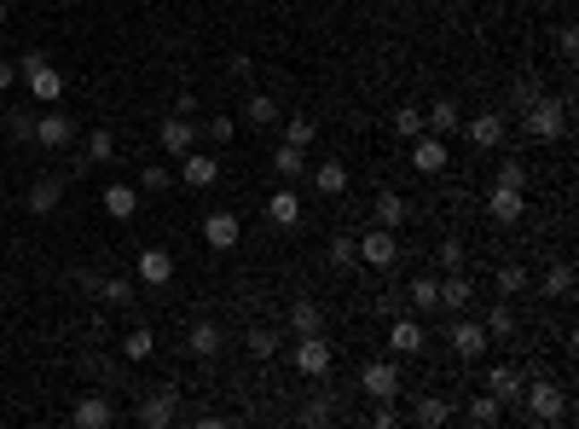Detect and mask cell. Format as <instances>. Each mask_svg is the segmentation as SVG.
Returning a JSON list of instances; mask_svg holds the SVG:
<instances>
[{"mask_svg": "<svg viewBox=\"0 0 579 429\" xmlns=\"http://www.w3.org/2000/svg\"><path fill=\"white\" fill-rule=\"evenodd\" d=\"M522 128L533 133V140H562V133H568V99H550V93H539V99L522 110Z\"/></svg>", "mask_w": 579, "mask_h": 429, "instance_id": "obj_1", "label": "cell"}, {"mask_svg": "<svg viewBox=\"0 0 579 429\" xmlns=\"http://www.w3.org/2000/svg\"><path fill=\"white\" fill-rule=\"evenodd\" d=\"M522 395H527V418H533V424H562V418H568V395H562L557 383H545L539 372L527 377Z\"/></svg>", "mask_w": 579, "mask_h": 429, "instance_id": "obj_2", "label": "cell"}, {"mask_svg": "<svg viewBox=\"0 0 579 429\" xmlns=\"http://www.w3.org/2000/svg\"><path fill=\"white\" fill-rule=\"evenodd\" d=\"M18 82H23V88H30V93H35V99H41V105H58V99H64V76H58V70L47 64L41 53L18 58Z\"/></svg>", "mask_w": 579, "mask_h": 429, "instance_id": "obj_3", "label": "cell"}, {"mask_svg": "<svg viewBox=\"0 0 579 429\" xmlns=\"http://www.w3.org/2000/svg\"><path fill=\"white\" fill-rule=\"evenodd\" d=\"M330 365H336V354H330V342L319 337V330H313V337H295V372H302V377L325 383V377H330Z\"/></svg>", "mask_w": 579, "mask_h": 429, "instance_id": "obj_4", "label": "cell"}, {"mask_svg": "<svg viewBox=\"0 0 579 429\" xmlns=\"http://www.w3.org/2000/svg\"><path fill=\"white\" fill-rule=\"evenodd\" d=\"M30 140L41 145V151H64V145H76V122L64 116V110H41L30 128Z\"/></svg>", "mask_w": 579, "mask_h": 429, "instance_id": "obj_5", "label": "cell"}, {"mask_svg": "<svg viewBox=\"0 0 579 429\" xmlns=\"http://www.w3.org/2000/svg\"><path fill=\"white\" fill-rule=\"evenodd\" d=\"M175 412H180V389L163 383V389H151V395L140 400V412H133V418H140L145 429H168V424H175Z\"/></svg>", "mask_w": 579, "mask_h": 429, "instance_id": "obj_6", "label": "cell"}, {"mask_svg": "<svg viewBox=\"0 0 579 429\" xmlns=\"http://www.w3.org/2000/svg\"><path fill=\"white\" fill-rule=\"evenodd\" d=\"M360 262L383 273V267H394V262H400V238H394L388 227H371V232H360Z\"/></svg>", "mask_w": 579, "mask_h": 429, "instance_id": "obj_7", "label": "cell"}, {"mask_svg": "<svg viewBox=\"0 0 579 429\" xmlns=\"http://www.w3.org/2000/svg\"><path fill=\"white\" fill-rule=\"evenodd\" d=\"M360 395H371V400H394V395H400V365H394V360H371V365H360Z\"/></svg>", "mask_w": 579, "mask_h": 429, "instance_id": "obj_8", "label": "cell"}, {"mask_svg": "<svg viewBox=\"0 0 579 429\" xmlns=\"http://www.w3.org/2000/svg\"><path fill=\"white\" fill-rule=\"evenodd\" d=\"M504 133H510V116H504V110H481V116H470V145H475V151H498Z\"/></svg>", "mask_w": 579, "mask_h": 429, "instance_id": "obj_9", "label": "cell"}, {"mask_svg": "<svg viewBox=\"0 0 579 429\" xmlns=\"http://www.w3.org/2000/svg\"><path fill=\"white\" fill-rule=\"evenodd\" d=\"M522 389H527V377L515 372V365H492V372H487V395L498 400L504 412H510L515 400H522Z\"/></svg>", "mask_w": 579, "mask_h": 429, "instance_id": "obj_10", "label": "cell"}, {"mask_svg": "<svg viewBox=\"0 0 579 429\" xmlns=\"http://www.w3.org/2000/svg\"><path fill=\"white\" fill-rule=\"evenodd\" d=\"M452 354H458V360H481L487 354V325H475V320H452Z\"/></svg>", "mask_w": 579, "mask_h": 429, "instance_id": "obj_11", "label": "cell"}, {"mask_svg": "<svg viewBox=\"0 0 579 429\" xmlns=\"http://www.w3.org/2000/svg\"><path fill=\"white\" fill-rule=\"evenodd\" d=\"M157 140H163L168 157H186L192 145H197V122H192V116H168L163 128H157Z\"/></svg>", "mask_w": 579, "mask_h": 429, "instance_id": "obj_12", "label": "cell"}, {"mask_svg": "<svg viewBox=\"0 0 579 429\" xmlns=\"http://www.w3.org/2000/svg\"><path fill=\"white\" fill-rule=\"evenodd\" d=\"M412 168H417V175H440V168H447V140H440V133H417Z\"/></svg>", "mask_w": 579, "mask_h": 429, "instance_id": "obj_13", "label": "cell"}, {"mask_svg": "<svg viewBox=\"0 0 579 429\" xmlns=\"http://www.w3.org/2000/svg\"><path fill=\"white\" fill-rule=\"evenodd\" d=\"M238 215H232V210H215V215H209L203 220V238H209V250H238Z\"/></svg>", "mask_w": 579, "mask_h": 429, "instance_id": "obj_14", "label": "cell"}, {"mask_svg": "<svg viewBox=\"0 0 579 429\" xmlns=\"http://www.w3.org/2000/svg\"><path fill=\"white\" fill-rule=\"evenodd\" d=\"M487 210H492V220H498V227H515V220L527 215V198H522V192H515V186H492Z\"/></svg>", "mask_w": 579, "mask_h": 429, "instance_id": "obj_15", "label": "cell"}, {"mask_svg": "<svg viewBox=\"0 0 579 429\" xmlns=\"http://www.w3.org/2000/svg\"><path fill=\"white\" fill-rule=\"evenodd\" d=\"M388 348H394V354H423V325L405 320V313H394V325H388Z\"/></svg>", "mask_w": 579, "mask_h": 429, "instance_id": "obj_16", "label": "cell"}, {"mask_svg": "<svg viewBox=\"0 0 579 429\" xmlns=\"http://www.w3.org/2000/svg\"><path fill=\"white\" fill-rule=\"evenodd\" d=\"M470 296H475V290H470V279H464V273L440 279V308H447V320H458V313L470 308Z\"/></svg>", "mask_w": 579, "mask_h": 429, "instance_id": "obj_17", "label": "cell"}, {"mask_svg": "<svg viewBox=\"0 0 579 429\" xmlns=\"http://www.w3.org/2000/svg\"><path fill=\"white\" fill-rule=\"evenodd\" d=\"M371 215H377V227H388V232H400L405 220H412V210H405V198H400V192H377Z\"/></svg>", "mask_w": 579, "mask_h": 429, "instance_id": "obj_18", "label": "cell"}, {"mask_svg": "<svg viewBox=\"0 0 579 429\" xmlns=\"http://www.w3.org/2000/svg\"><path fill=\"white\" fill-rule=\"evenodd\" d=\"M313 192H319V198H342V192H348V163H336V157L319 163L313 168Z\"/></svg>", "mask_w": 579, "mask_h": 429, "instance_id": "obj_19", "label": "cell"}, {"mask_svg": "<svg viewBox=\"0 0 579 429\" xmlns=\"http://www.w3.org/2000/svg\"><path fill=\"white\" fill-rule=\"evenodd\" d=\"M267 220H273V227H295V220H302V198H295V186H278L273 198H267Z\"/></svg>", "mask_w": 579, "mask_h": 429, "instance_id": "obj_20", "label": "cell"}, {"mask_svg": "<svg viewBox=\"0 0 579 429\" xmlns=\"http://www.w3.org/2000/svg\"><path fill=\"white\" fill-rule=\"evenodd\" d=\"M76 424L81 429H105V424H116V407H110L105 395H81L76 400Z\"/></svg>", "mask_w": 579, "mask_h": 429, "instance_id": "obj_21", "label": "cell"}, {"mask_svg": "<svg viewBox=\"0 0 579 429\" xmlns=\"http://www.w3.org/2000/svg\"><path fill=\"white\" fill-rule=\"evenodd\" d=\"M186 348L197 354V360H215V354H220V325H215V320H197V325L186 330Z\"/></svg>", "mask_w": 579, "mask_h": 429, "instance_id": "obj_22", "label": "cell"}, {"mask_svg": "<svg viewBox=\"0 0 579 429\" xmlns=\"http://www.w3.org/2000/svg\"><path fill=\"white\" fill-rule=\"evenodd\" d=\"M290 330L295 337H313V330H325V308H319V302H290Z\"/></svg>", "mask_w": 579, "mask_h": 429, "instance_id": "obj_23", "label": "cell"}, {"mask_svg": "<svg viewBox=\"0 0 579 429\" xmlns=\"http://www.w3.org/2000/svg\"><path fill=\"white\" fill-rule=\"evenodd\" d=\"M273 175H278V180H302V175H307V151L285 140V145L273 151Z\"/></svg>", "mask_w": 579, "mask_h": 429, "instance_id": "obj_24", "label": "cell"}, {"mask_svg": "<svg viewBox=\"0 0 579 429\" xmlns=\"http://www.w3.org/2000/svg\"><path fill=\"white\" fill-rule=\"evenodd\" d=\"M105 215L110 220H133L140 215V192L133 186H105Z\"/></svg>", "mask_w": 579, "mask_h": 429, "instance_id": "obj_25", "label": "cell"}, {"mask_svg": "<svg viewBox=\"0 0 579 429\" xmlns=\"http://www.w3.org/2000/svg\"><path fill=\"white\" fill-rule=\"evenodd\" d=\"M140 279L145 285H168V279H175V255L168 250H145L140 255Z\"/></svg>", "mask_w": 579, "mask_h": 429, "instance_id": "obj_26", "label": "cell"}, {"mask_svg": "<svg viewBox=\"0 0 579 429\" xmlns=\"http://www.w3.org/2000/svg\"><path fill=\"white\" fill-rule=\"evenodd\" d=\"M278 116H285V110H278L273 93H250V105H243V122H250V128H273Z\"/></svg>", "mask_w": 579, "mask_h": 429, "instance_id": "obj_27", "label": "cell"}, {"mask_svg": "<svg viewBox=\"0 0 579 429\" xmlns=\"http://www.w3.org/2000/svg\"><path fill=\"white\" fill-rule=\"evenodd\" d=\"M180 175H186V186L203 192V186H215V180H220V157H192L186 151V168H180Z\"/></svg>", "mask_w": 579, "mask_h": 429, "instance_id": "obj_28", "label": "cell"}, {"mask_svg": "<svg viewBox=\"0 0 579 429\" xmlns=\"http://www.w3.org/2000/svg\"><path fill=\"white\" fill-rule=\"evenodd\" d=\"M58 198H64V180H35L30 186V215H53Z\"/></svg>", "mask_w": 579, "mask_h": 429, "instance_id": "obj_29", "label": "cell"}, {"mask_svg": "<svg viewBox=\"0 0 579 429\" xmlns=\"http://www.w3.org/2000/svg\"><path fill=\"white\" fill-rule=\"evenodd\" d=\"M405 302H412L417 313L440 308V279H412V285H405Z\"/></svg>", "mask_w": 579, "mask_h": 429, "instance_id": "obj_30", "label": "cell"}, {"mask_svg": "<svg viewBox=\"0 0 579 429\" xmlns=\"http://www.w3.org/2000/svg\"><path fill=\"white\" fill-rule=\"evenodd\" d=\"M452 128H458V105H452V99L429 105V116H423V133H440V140H447Z\"/></svg>", "mask_w": 579, "mask_h": 429, "instance_id": "obj_31", "label": "cell"}, {"mask_svg": "<svg viewBox=\"0 0 579 429\" xmlns=\"http://www.w3.org/2000/svg\"><path fill=\"white\" fill-rule=\"evenodd\" d=\"M510 337H515V308L498 302V308L487 313V342H510Z\"/></svg>", "mask_w": 579, "mask_h": 429, "instance_id": "obj_32", "label": "cell"}, {"mask_svg": "<svg viewBox=\"0 0 579 429\" xmlns=\"http://www.w3.org/2000/svg\"><path fill=\"white\" fill-rule=\"evenodd\" d=\"M353 262H360V238H353V232H336V238H330V267L348 273Z\"/></svg>", "mask_w": 579, "mask_h": 429, "instance_id": "obj_33", "label": "cell"}, {"mask_svg": "<svg viewBox=\"0 0 579 429\" xmlns=\"http://www.w3.org/2000/svg\"><path fill=\"white\" fill-rule=\"evenodd\" d=\"M122 354H128V360H151V354H157V337L145 325H133L128 337H122Z\"/></svg>", "mask_w": 579, "mask_h": 429, "instance_id": "obj_34", "label": "cell"}, {"mask_svg": "<svg viewBox=\"0 0 579 429\" xmlns=\"http://www.w3.org/2000/svg\"><path fill=\"white\" fill-rule=\"evenodd\" d=\"M539 290H545V296H574V267L568 262H557V267H550V273H545V285H539Z\"/></svg>", "mask_w": 579, "mask_h": 429, "instance_id": "obj_35", "label": "cell"}, {"mask_svg": "<svg viewBox=\"0 0 579 429\" xmlns=\"http://www.w3.org/2000/svg\"><path fill=\"white\" fill-rule=\"evenodd\" d=\"M412 424H423V429H440V424H452V407H447V400H417Z\"/></svg>", "mask_w": 579, "mask_h": 429, "instance_id": "obj_36", "label": "cell"}, {"mask_svg": "<svg viewBox=\"0 0 579 429\" xmlns=\"http://www.w3.org/2000/svg\"><path fill=\"white\" fill-rule=\"evenodd\" d=\"M498 418H504V407H498L492 395H475V400H470V424H475V429H492Z\"/></svg>", "mask_w": 579, "mask_h": 429, "instance_id": "obj_37", "label": "cell"}, {"mask_svg": "<svg viewBox=\"0 0 579 429\" xmlns=\"http://www.w3.org/2000/svg\"><path fill=\"white\" fill-rule=\"evenodd\" d=\"M110 157H116V133H110V128L88 133V157H81V163H110Z\"/></svg>", "mask_w": 579, "mask_h": 429, "instance_id": "obj_38", "label": "cell"}, {"mask_svg": "<svg viewBox=\"0 0 579 429\" xmlns=\"http://www.w3.org/2000/svg\"><path fill=\"white\" fill-rule=\"evenodd\" d=\"M98 302H105V308H128L133 285H128V279H105V285H98Z\"/></svg>", "mask_w": 579, "mask_h": 429, "instance_id": "obj_39", "label": "cell"}, {"mask_svg": "<svg viewBox=\"0 0 579 429\" xmlns=\"http://www.w3.org/2000/svg\"><path fill=\"white\" fill-rule=\"evenodd\" d=\"M250 354H255V360H273V354H278V330L273 325H255L250 330Z\"/></svg>", "mask_w": 579, "mask_h": 429, "instance_id": "obj_40", "label": "cell"}, {"mask_svg": "<svg viewBox=\"0 0 579 429\" xmlns=\"http://www.w3.org/2000/svg\"><path fill=\"white\" fill-rule=\"evenodd\" d=\"M285 140H290V145H302V151H307V145H313V140H319V122H313V116H290V128H285Z\"/></svg>", "mask_w": 579, "mask_h": 429, "instance_id": "obj_41", "label": "cell"}, {"mask_svg": "<svg viewBox=\"0 0 579 429\" xmlns=\"http://www.w3.org/2000/svg\"><path fill=\"white\" fill-rule=\"evenodd\" d=\"M394 133H400V140H417V133H423V110L400 105V110H394Z\"/></svg>", "mask_w": 579, "mask_h": 429, "instance_id": "obj_42", "label": "cell"}, {"mask_svg": "<svg viewBox=\"0 0 579 429\" xmlns=\"http://www.w3.org/2000/svg\"><path fill=\"white\" fill-rule=\"evenodd\" d=\"M498 290H504V296H515V290H527V267L504 262V267H498Z\"/></svg>", "mask_w": 579, "mask_h": 429, "instance_id": "obj_43", "label": "cell"}, {"mask_svg": "<svg viewBox=\"0 0 579 429\" xmlns=\"http://www.w3.org/2000/svg\"><path fill=\"white\" fill-rule=\"evenodd\" d=\"M539 93H545V88H539V76H522V82L510 88V105H515V110H527V105L539 99Z\"/></svg>", "mask_w": 579, "mask_h": 429, "instance_id": "obj_44", "label": "cell"}, {"mask_svg": "<svg viewBox=\"0 0 579 429\" xmlns=\"http://www.w3.org/2000/svg\"><path fill=\"white\" fill-rule=\"evenodd\" d=\"M209 140H215V145H232V140H238V122H232V116H209Z\"/></svg>", "mask_w": 579, "mask_h": 429, "instance_id": "obj_45", "label": "cell"}, {"mask_svg": "<svg viewBox=\"0 0 579 429\" xmlns=\"http://www.w3.org/2000/svg\"><path fill=\"white\" fill-rule=\"evenodd\" d=\"M498 186H515V192L527 186V168L515 163V157H504V163H498Z\"/></svg>", "mask_w": 579, "mask_h": 429, "instance_id": "obj_46", "label": "cell"}, {"mask_svg": "<svg viewBox=\"0 0 579 429\" xmlns=\"http://www.w3.org/2000/svg\"><path fill=\"white\" fill-rule=\"evenodd\" d=\"M440 267H447V273H464V244H458V238L440 244Z\"/></svg>", "mask_w": 579, "mask_h": 429, "instance_id": "obj_47", "label": "cell"}, {"mask_svg": "<svg viewBox=\"0 0 579 429\" xmlns=\"http://www.w3.org/2000/svg\"><path fill=\"white\" fill-rule=\"evenodd\" d=\"M140 186H145V192H168V168H163V163H151V168L140 175Z\"/></svg>", "mask_w": 579, "mask_h": 429, "instance_id": "obj_48", "label": "cell"}, {"mask_svg": "<svg viewBox=\"0 0 579 429\" xmlns=\"http://www.w3.org/2000/svg\"><path fill=\"white\" fill-rule=\"evenodd\" d=\"M30 128H35V116H23V110H12V116H6V133H12V140H30Z\"/></svg>", "mask_w": 579, "mask_h": 429, "instance_id": "obj_49", "label": "cell"}, {"mask_svg": "<svg viewBox=\"0 0 579 429\" xmlns=\"http://www.w3.org/2000/svg\"><path fill=\"white\" fill-rule=\"evenodd\" d=\"M302 424H330V400H325V395H319V400H307Z\"/></svg>", "mask_w": 579, "mask_h": 429, "instance_id": "obj_50", "label": "cell"}, {"mask_svg": "<svg viewBox=\"0 0 579 429\" xmlns=\"http://www.w3.org/2000/svg\"><path fill=\"white\" fill-rule=\"evenodd\" d=\"M98 285H105V279H98L93 267H81V273H76V290H81V296H98Z\"/></svg>", "mask_w": 579, "mask_h": 429, "instance_id": "obj_51", "label": "cell"}, {"mask_svg": "<svg viewBox=\"0 0 579 429\" xmlns=\"http://www.w3.org/2000/svg\"><path fill=\"white\" fill-rule=\"evenodd\" d=\"M371 424H383V429H388V424H400V412H394V407H388V400H377V412H371Z\"/></svg>", "mask_w": 579, "mask_h": 429, "instance_id": "obj_52", "label": "cell"}, {"mask_svg": "<svg viewBox=\"0 0 579 429\" xmlns=\"http://www.w3.org/2000/svg\"><path fill=\"white\" fill-rule=\"evenodd\" d=\"M557 47H562V58H579V35H574V30H562Z\"/></svg>", "mask_w": 579, "mask_h": 429, "instance_id": "obj_53", "label": "cell"}, {"mask_svg": "<svg viewBox=\"0 0 579 429\" xmlns=\"http://www.w3.org/2000/svg\"><path fill=\"white\" fill-rule=\"evenodd\" d=\"M232 76L250 82V76H255V58H243V53H238V58H232Z\"/></svg>", "mask_w": 579, "mask_h": 429, "instance_id": "obj_54", "label": "cell"}, {"mask_svg": "<svg viewBox=\"0 0 579 429\" xmlns=\"http://www.w3.org/2000/svg\"><path fill=\"white\" fill-rule=\"evenodd\" d=\"M18 82V58H0V88H12Z\"/></svg>", "mask_w": 579, "mask_h": 429, "instance_id": "obj_55", "label": "cell"}, {"mask_svg": "<svg viewBox=\"0 0 579 429\" xmlns=\"http://www.w3.org/2000/svg\"><path fill=\"white\" fill-rule=\"evenodd\" d=\"M197 110V93H175V116H192Z\"/></svg>", "mask_w": 579, "mask_h": 429, "instance_id": "obj_56", "label": "cell"}, {"mask_svg": "<svg viewBox=\"0 0 579 429\" xmlns=\"http://www.w3.org/2000/svg\"><path fill=\"white\" fill-rule=\"evenodd\" d=\"M0 23H6V0H0Z\"/></svg>", "mask_w": 579, "mask_h": 429, "instance_id": "obj_57", "label": "cell"}]
</instances>
